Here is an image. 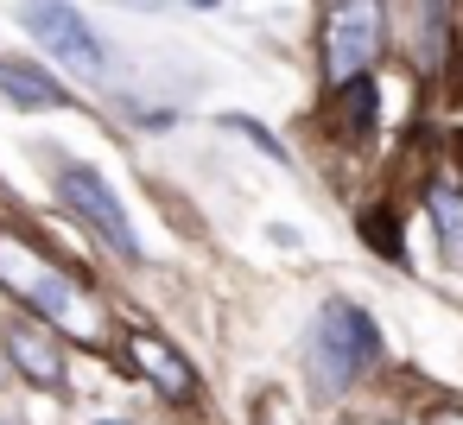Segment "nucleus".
<instances>
[{
    "label": "nucleus",
    "mask_w": 463,
    "mask_h": 425,
    "mask_svg": "<svg viewBox=\"0 0 463 425\" xmlns=\"http://www.w3.org/2000/svg\"><path fill=\"white\" fill-rule=\"evenodd\" d=\"M26 33L58 64H71L77 77H102V45H96V33L83 26V14L71 0H26Z\"/></svg>",
    "instance_id": "39448f33"
},
{
    "label": "nucleus",
    "mask_w": 463,
    "mask_h": 425,
    "mask_svg": "<svg viewBox=\"0 0 463 425\" xmlns=\"http://www.w3.org/2000/svg\"><path fill=\"white\" fill-rule=\"evenodd\" d=\"M431 222H438V254H444V267H457L463 273V191L457 184H431Z\"/></svg>",
    "instance_id": "1a4fd4ad"
},
{
    "label": "nucleus",
    "mask_w": 463,
    "mask_h": 425,
    "mask_svg": "<svg viewBox=\"0 0 463 425\" xmlns=\"http://www.w3.org/2000/svg\"><path fill=\"white\" fill-rule=\"evenodd\" d=\"M311 374H317V387H349L374 355H381V330H374V317L362 311V305H349V298H330L324 311H317V330H311Z\"/></svg>",
    "instance_id": "f257e3e1"
},
{
    "label": "nucleus",
    "mask_w": 463,
    "mask_h": 425,
    "mask_svg": "<svg viewBox=\"0 0 463 425\" xmlns=\"http://www.w3.org/2000/svg\"><path fill=\"white\" fill-rule=\"evenodd\" d=\"M343 96H349V102H343V128H349V134H355V140H362V134H368V128H374V83H368V77H362V83H349V90H343Z\"/></svg>",
    "instance_id": "9d476101"
},
{
    "label": "nucleus",
    "mask_w": 463,
    "mask_h": 425,
    "mask_svg": "<svg viewBox=\"0 0 463 425\" xmlns=\"http://www.w3.org/2000/svg\"><path fill=\"white\" fill-rule=\"evenodd\" d=\"M0 96H7L14 109H64V83L45 77L39 64H20V58H0Z\"/></svg>",
    "instance_id": "6e6552de"
},
{
    "label": "nucleus",
    "mask_w": 463,
    "mask_h": 425,
    "mask_svg": "<svg viewBox=\"0 0 463 425\" xmlns=\"http://www.w3.org/2000/svg\"><path fill=\"white\" fill-rule=\"evenodd\" d=\"M7 330V355L20 362V374L33 381V387H52V393H64V349L52 343V330L39 324V317H14V324H0Z\"/></svg>",
    "instance_id": "423d86ee"
},
{
    "label": "nucleus",
    "mask_w": 463,
    "mask_h": 425,
    "mask_svg": "<svg viewBox=\"0 0 463 425\" xmlns=\"http://www.w3.org/2000/svg\"><path fill=\"white\" fill-rule=\"evenodd\" d=\"M58 197H64L121 260H140V241H134V229H128V210H121V197L109 191V178H102L96 165H64V172H58Z\"/></svg>",
    "instance_id": "20e7f679"
},
{
    "label": "nucleus",
    "mask_w": 463,
    "mask_h": 425,
    "mask_svg": "<svg viewBox=\"0 0 463 425\" xmlns=\"http://www.w3.org/2000/svg\"><path fill=\"white\" fill-rule=\"evenodd\" d=\"M0 425H14V419H0Z\"/></svg>",
    "instance_id": "2eb2a0df"
},
{
    "label": "nucleus",
    "mask_w": 463,
    "mask_h": 425,
    "mask_svg": "<svg viewBox=\"0 0 463 425\" xmlns=\"http://www.w3.org/2000/svg\"><path fill=\"white\" fill-rule=\"evenodd\" d=\"M102 425H115V419H102Z\"/></svg>",
    "instance_id": "dca6fc26"
},
{
    "label": "nucleus",
    "mask_w": 463,
    "mask_h": 425,
    "mask_svg": "<svg viewBox=\"0 0 463 425\" xmlns=\"http://www.w3.org/2000/svg\"><path fill=\"white\" fill-rule=\"evenodd\" d=\"M222 128H235V134H254V140H260V146H267V153H273V159H279V140H273V134H267V128H260V121H248V115H229V121H222Z\"/></svg>",
    "instance_id": "9b49d317"
},
{
    "label": "nucleus",
    "mask_w": 463,
    "mask_h": 425,
    "mask_svg": "<svg viewBox=\"0 0 463 425\" xmlns=\"http://www.w3.org/2000/svg\"><path fill=\"white\" fill-rule=\"evenodd\" d=\"M438 425H463V419H438Z\"/></svg>",
    "instance_id": "4468645a"
},
{
    "label": "nucleus",
    "mask_w": 463,
    "mask_h": 425,
    "mask_svg": "<svg viewBox=\"0 0 463 425\" xmlns=\"http://www.w3.org/2000/svg\"><path fill=\"white\" fill-rule=\"evenodd\" d=\"M128 7H159V0H128Z\"/></svg>",
    "instance_id": "f8f14e48"
},
{
    "label": "nucleus",
    "mask_w": 463,
    "mask_h": 425,
    "mask_svg": "<svg viewBox=\"0 0 463 425\" xmlns=\"http://www.w3.org/2000/svg\"><path fill=\"white\" fill-rule=\"evenodd\" d=\"M0 286H7L14 298H26L45 324H71L77 317V279L64 267H52L33 241H20L14 229H0Z\"/></svg>",
    "instance_id": "7ed1b4c3"
},
{
    "label": "nucleus",
    "mask_w": 463,
    "mask_h": 425,
    "mask_svg": "<svg viewBox=\"0 0 463 425\" xmlns=\"http://www.w3.org/2000/svg\"><path fill=\"white\" fill-rule=\"evenodd\" d=\"M128 355H134V368H140V374H146V381H153L165 400H178V406H184V400L197 393L191 362H184V355H178V349H172L159 330H128Z\"/></svg>",
    "instance_id": "0eeeda50"
},
{
    "label": "nucleus",
    "mask_w": 463,
    "mask_h": 425,
    "mask_svg": "<svg viewBox=\"0 0 463 425\" xmlns=\"http://www.w3.org/2000/svg\"><path fill=\"white\" fill-rule=\"evenodd\" d=\"M387 45V0H336L324 20V77L330 90H349L368 77V64Z\"/></svg>",
    "instance_id": "f03ea898"
},
{
    "label": "nucleus",
    "mask_w": 463,
    "mask_h": 425,
    "mask_svg": "<svg viewBox=\"0 0 463 425\" xmlns=\"http://www.w3.org/2000/svg\"><path fill=\"white\" fill-rule=\"evenodd\" d=\"M191 7H216V0H191Z\"/></svg>",
    "instance_id": "ddd939ff"
}]
</instances>
